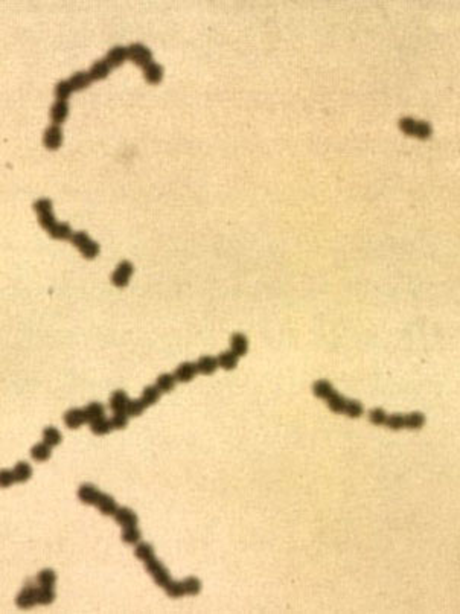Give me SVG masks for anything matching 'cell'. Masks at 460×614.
I'll use <instances>...</instances> for the list:
<instances>
[{"mask_svg": "<svg viewBox=\"0 0 460 614\" xmlns=\"http://www.w3.org/2000/svg\"><path fill=\"white\" fill-rule=\"evenodd\" d=\"M72 86L69 81H59L55 86V95H57L58 101H67L70 93H72Z\"/></svg>", "mask_w": 460, "mask_h": 614, "instance_id": "8d00e7d4", "label": "cell"}, {"mask_svg": "<svg viewBox=\"0 0 460 614\" xmlns=\"http://www.w3.org/2000/svg\"><path fill=\"white\" fill-rule=\"evenodd\" d=\"M197 368H198V373L212 375L218 369V360H217V357H212V355H203L198 358Z\"/></svg>", "mask_w": 460, "mask_h": 614, "instance_id": "ac0fdd59", "label": "cell"}, {"mask_svg": "<svg viewBox=\"0 0 460 614\" xmlns=\"http://www.w3.org/2000/svg\"><path fill=\"white\" fill-rule=\"evenodd\" d=\"M165 590H166V593H168V596H171V598H181L183 595H184V588H183V582H175V581H171L166 587H165Z\"/></svg>", "mask_w": 460, "mask_h": 614, "instance_id": "b9f144b4", "label": "cell"}, {"mask_svg": "<svg viewBox=\"0 0 460 614\" xmlns=\"http://www.w3.org/2000/svg\"><path fill=\"white\" fill-rule=\"evenodd\" d=\"M70 241L86 259H95L99 255V244L92 241L86 232H73Z\"/></svg>", "mask_w": 460, "mask_h": 614, "instance_id": "277c9868", "label": "cell"}, {"mask_svg": "<svg viewBox=\"0 0 460 614\" xmlns=\"http://www.w3.org/2000/svg\"><path fill=\"white\" fill-rule=\"evenodd\" d=\"M143 76L147 79V82L150 84H159L163 78V67L157 62H150L145 69H143Z\"/></svg>", "mask_w": 460, "mask_h": 614, "instance_id": "5bb4252c", "label": "cell"}, {"mask_svg": "<svg viewBox=\"0 0 460 614\" xmlns=\"http://www.w3.org/2000/svg\"><path fill=\"white\" fill-rule=\"evenodd\" d=\"M134 555H136L137 559H140V561L145 562V561H148L150 558L154 556V549H153V546L148 544V543H140V544L136 547Z\"/></svg>", "mask_w": 460, "mask_h": 614, "instance_id": "e575fe53", "label": "cell"}, {"mask_svg": "<svg viewBox=\"0 0 460 614\" xmlns=\"http://www.w3.org/2000/svg\"><path fill=\"white\" fill-rule=\"evenodd\" d=\"M400 130L403 131L404 134H407L410 137L421 139V140L430 139L431 133H433V128H431L430 123L421 122V121H416L413 118H403L400 121Z\"/></svg>", "mask_w": 460, "mask_h": 614, "instance_id": "3957f363", "label": "cell"}, {"mask_svg": "<svg viewBox=\"0 0 460 614\" xmlns=\"http://www.w3.org/2000/svg\"><path fill=\"white\" fill-rule=\"evenodd\" d=\"M177 383H178V381H177V378H175L174 373H162V375H159L157 379H156V386H157L162 392H171L174 387H175Z\"/></svg>", "mask_w": 460, "mask_h": 614, "instance_id": "83f0119b", "label": "cell"}, {"mask_svg": "<svg viewBox=\"0 0 460 614\" xmlns=\"http://www.w3.org/2000/svg\"><path fill=\"white\" fill-rule=\"evenodd\" d=\"M12 471H14V476H15V482H20V483L28 482L31 479V476H32V468H31V465L28 462H18L14 467Z\"/></svg>", "mask_w": 460, "mask_h": 614, "instance_id": "484cf974", "label": "cell"}, {"mask_svg": "<svg viewBox=\"0 0 460 614\" xmlns=\"http://www.w3.org/2000/svg\"><path fill=\"white\" fill-rule=\"evenodd\" d=\"M181 582H183L184 595L195 596V595H198V593L201 591V582H200V579H197V578H194V576H189V578H186V579L181 581Z\"/></svg>", "mask_w": 460, "mask_h": 614, "instance_id": "d6a6232c", "label": "cell"}, {"mask_svg": "<svg viewBox=\"0 0 460 614\" xmlns=\"http://www.w3.org/2000/svg\"><path fill=\"white\" fill-rule=\"evenodd\" d=\"M69 116V104L67 101H57L51 109V119L55 125L62 123Z\"/></svg>", "mask_w": 460, "mask_h": 614, "instance_id": "2e32d148", "label": "cell"}, {"mask_svg": "<svg viewBox=\"0 0 460 614\" xmlns=\"http://www.w3.org/2000/svg\"><path fill=\"white\" fill-rule=\"evenodd\" d=\"M110 70H112V67H110L109 62L106 60H99V61L93 62V66H92L89 73H90L92 79H104L106 76H109Z\"/></svg>", "mask_w": 460, "mask_h": 614, "instance_id": "cb8c5ba5", "label": "cell"}, {"mask_svg": "<svg viewBox=\"0 0 460 614\" xmlns=\"http://www.w3.org/2000/svg\"><path fill=\"white\" fill-rule=\"evenodd\" d=\"M92 76H90V73L89 72H76V73H73L72 76H70V79H69V82H70V86H72V89L73 90H82V89H87L90 84H92Z\"/></svg>", "mask_w": 460, "mask_h": 614, "instance_id": "d6986e66", "label": "cell"}, {"mask_svg": "<svg viewBox=\"0 0 460 614\" xmlns=\"http://www.w3.org/2000/svg\"><path fill=\"white\" fill-rule=\"evenodd\" d=\"M61 439H62V436H61V433H59V430H58L57 427H46L45 430H43V442L45 443H48L49 447H57V445H59V442H61Z\"/></svg>", "mask_w": 460, "mask_h": 614, "instance_id": "f1b7e54d", "label": "cell"}, {"mask_svg": "<svg viewBox=\"0 0 460 614\" xmlns=\"http://www.w3.org/2000/svg\"><path fill=\"white\" fill-rule=\"evenodd\" d=\"M160 395H162V390L154 384V386H148V387L143 389L140 399L147 404V407H150V406L156 404L160 399Z\"/></svg>", "mask_w": 460, "mask_h": 614, "instance_id": "d4e9b609", "label": "cell"}, {"mask_svg": "<svg viewBox=\"0 0 460 614\" xmlns=\"http://www.w3.org/2000/svg\"><path fill=\"white\" fill-rule=\"evenodd\" d=\"M49 235H51V238H54V240L66 241V240H70V238H72L73 232H72V229H70V226H69L67 223H57V226L49 232Z\"/></svg>", "mask_w": 460, "mask_h": 614, "instance_id": "4316f807", "label": "cell"}, {"mask_svg": "<svg viewBox=\"0 0 460 614\" xmlns=\"http://www.w3.org/2000/svg\"><path fill=\"white\" fill-rule=\"evenodd\" d=\"M34 210L37 215L51 214L52 212V201L49 198H40L34 203Z\"/></svg>", "mask_w": 460, "mask_h": 614, "instance_id": "f35d334b", "label": "cell"}, {"mask_svg": "<svg viewBox=\"0 0 460 614\" xmlns=\"http://www.w3.org/2000/svg\"><path fill=\"white\" fill-rule=\"evenodd\" d=\"M230 349H232L238 357L245 355L247 351H248V340H247V337H245L244 334H241V332H235V334L230 337Z\"/></svg>", "mask_w": 460, "mask_h": 614, "instance_id": "4fadbf2b", "label": "cell"}, {"mask_svg": "<svg viewBox=\"0 0 460 614\" xmlns=\"http://www.w3.org/2000/svg\"><path fill=\"white\" fill-rule=\"evenodd\" d=\"M145 409H147V404L142 399H133V401L130 399L128 407H127V415L128 416H139V415H142L145 412Z\"/></svg>", "mask_w": 460, "mask_h": 614, "instance_id": "d590c367", "label": "cell"}, {"mask_svg": "<svg viewBox=\"0 0 460 614\" xmlns=\"http://www.w3.org/2000/svg\"><path fill=\"white\" fill-rule=\"evenodd\" d=\"M153 579H154V582L157 584V585H160V587H166L170 582H171V576H170V571L165 568V567H162V568H159L157 571H154L153 575Z\"/></svg>", "mask_w": 460, "mask_h": 614, "instance_id": "74e56055", "label": "cell"}, {"mask_svg": "<svg viewBox=\"0 0 460 614\" xmlns=\"http://www.w3.org/2000/svg\"><path fill=\"white\" fill-rule=\"evenodd\" d=\"M55 581H57V575H55V571L51 570V568H45V570H41V571L37 575V582H38L40 585L54 587V585H55Z\"/></svg>", "mask_w": 460, "mask_h": 614, "instance_id": "836d02e7", "label": "cell"}, {"mask_svg": "<svg viewBox=\"0 0 460 614\" xmlns=\"http://www.w3.org/2000/svg\"><path fill=\"white\" fill-rule=\"evenodd\" d=\"M133 271H134V267H133L131 262H128V261L119 262L117 267L115 268V271H113V274H112V282H113V285L117 287V288L127 287L128 282H130V279H131V276H133Z\"/></svg>", "mask_w": 460, "mask_h": 614, "instance_id": "8992f818", "label": "cell"}, {"mask_svg": "<svg viewBox=\"0 0 460 614\" xmlns=\"http://www.w3.org/2000/svg\"><path fill=\"white\" fill-rule=\"evenodd\" d=\"M62 143V131L58 125H51L43 134V145L48 150L55 151Z\"/></svg>", "mask_w": 460, "mask_h": 614, "instance_id": "9c48e42d", "label": "cell"}, {"mask_svg": "<svg viewBox=\"0 0 460 614\" xmlns=\"http://www.w3.org/2000/svg\"><path fill=\"white\" fill-rule=\"evenodd\" d=\"M140 537H142V534H140V531H139L136 526L123 527V532H122V540H123V543H127V544H137V543L140 541Z\"/></svg>", "mask_w": 460, "mask_h": 614, "instance_id": "1f68e13d", "label": "cell"}, {"mask_svg": "<svg viewBox=\"0 0 460 614\" xmlns=\"http://www.w3.org/2000/svg\"><path fill=\"white\" fill-rule=\"evenodd\" d=\"M64 424L66 427L75 430L79 429L81 426H84L87 422V415L84 409H70L64 413Z\"/></svg>", "mask_w": 460, "mask_h": 614, "instance_id": "ba28073f", "label": "cell"}, {"mask_svg": "<svg viewBox=\"0 0 460 614\" xmlns=\"http://www.w3.org/2000/svg\"><path fill=\"white\" fill-rule=\"evenodd\" d=\"M217 360H218V366H220V368L226 369V370H232V369H235L238 366L239 357H238L232 349H229V351L221 352V354L217 357Z\"/></svg>", "mask_w": 460, "mask_h": 614, "instance_id": "603a6c76", "label": "cell"}, {"mask_svg": "<svg viewBox=\"0 0 460 614\" xmlns=\"http://www.w3.org/2000/svg\"><path fill=\"white\" fill-rule=\"evenodd\" d=\"M312 393L323 399L328 406V409L334 413L339 415H346L347 418H360L364 413V407L360 401L357 399H347L345 396H342L334 386L328 381V379H317L312 384Z\"/></svg>", "mask_w": 460, "mask_h": 614, "instance_id": "6da1fadb", "label": "cell"}, {"mask_svg": "<svg viewBox=\"0 0 460 614\" xmlns=\"http://www.w3.org/2000/svg\"><path fill=\"white\" fill-rule=\"evenodd\" d=\"M370 424L390 430H421L425 426V415L421 412L387 415L383 409H372L367 415Z\"/></svg>", "mask_w": 460, "mask_h": 614, "instance_id": "7a4b0ae2", "label": "cell"}, {"mask_svg": "<svg viewBox=\"0 0 460 614\" xmlns=\"http://www.w3.org/2000/svg\"><path fill=\"white\" fill-rule=\"evenodd\" d=\"M197 373H198L197 363H191V362L181 363L178 368L175 369V372H174V375H175V378H177L178 383H189Z\"/></svg>", "mask_w": 460, "mask_h": 614, "instance_id": "30bf717a", "label": "cell"}, {"mask_svg": "<svg viewBox=\"0 0 460 614\" xmlns=\"http://www.w3.org/2000/svg\"><path fill=\"white\" fill-rule=\"evenodd\" d=\"M130 398L123 390H116L115 393L110 398V409L113 410V413H119V412H127Z\"/></svg>", "mask_w": 460, "mask_h": 614, "instance_id": "e0dca14e", "label": "cell"}, {"mask_svg": "<svg viewBox=\"0 0 460 614\" xmlns=\"http://www.w3.org/2000/svg\"><path fill=\"white\" fill-rule=\"evenodd\" d=\"M128 60H131L137 66L145 69L150 62H153V52L147 46H143L140 43H134V45L128 46Z\"/></svg>", "mask_w": 460, "mask_h": 614, "instance_id": "5b68a950", "label": "cell"}, {"mask_svg": "<svg viewBox=\"0 0 460 614\" xmlns=\"http://www.w3.org/2000/svg\"><path fill=\"white\" fill-rule=\"evenodd\" d=\"M106 61L110 64V67H117L120 66L125 60H128V48L123 46H115L113 49H110L107 52V57L104 58Z\"/></svg>", "mask_w": 460, "mask_h": 614, "instance_id": "7c38bea8", "label": "cell"}, {"mask_svg": "<svg viewBox=\"0 0 460 614\" xmlns=\"http://www.w3.org/2000/svg\"><path fill=\"white\" fill-rule=\"evenodd\" d=\"M115 518L122 527H130V526H136L137 524V515L128 507L117 509L115 514Z\"/></svg>", "mask_w": 460, "mask_h": 614, "instance_id": "9a60e30c", "label": "cell"}, {"mask_svg": "<svg viewBox=\"0 0 460 614\" xmlns=\"http://www.w3.org/2000/svg\"><path fill=\"white\" fill-rule=\"evenodd\" d=\"M55 599V591L54 587H46V585H40L38 591H37V601L41 605H49L52 604Z\"/></svg>", "mask_w": 460, "mask_h": 614, "instance_id": "4dcf8cb0", "label": "cell"}, {"mask_svg": "<svg viewBox=\"0 0 460 614\" xmlns=\"http://www.w3.org/2000/svg\"><path fill=\"white\" fill-rule=\"evenodd\" d=\"M96 506H98V509H99L104 515H115L116 511L119 509L117 504H116V500L112 495H109V494H101V497H99Z\"/></svg>", "mask_w": 460, "mask_h": 614, "instance_id": "ffe728a7", "label": "cell"}, {"mask_svg": "<svg viewBox=\"0 0 460 614\" xmlns=\"http://www.w3.org/2000/svg\"><path fill=\"white\" fill-rule=\"evenodd\" d=\"M101 494H102V492L99 491L98 488H95L93 485H89V483H87V485H81V486H79V490H78V498H79L82 503H86V504H95V506H96V503H98Z\"/></svg>", "mask_w": 460, "mask_h": 614, "instance_id": "8fae6325", "label": "cell"}, {"mask_svg": "<svg viewBox=\"0 0 460 614\" xmlns=\"http://www.w3.org/2000/svg\"><path fill=\"white\" fill-rule=\"evenodd\" d=\"M110 421H112V426L115 430H122L128 426V415H127V412H119L110 418Z\"/></svg>", "mask_w": 460, "mask_h": 614, "instance_id": "ab89813d", "label": "cell"}, {"mask_svg": "<svg viewBox=\"0 0 460 614\" xmlns=\"http://www.w3.org/2000/svg\"><path fill=\"white\" fill-rule=\"evenodd\" d=\"M37 591H38V588H37L34 584L28 582V584L23 587V590L18 593L17 599H15L17 607H18V608H23V610H29V608H32L35 604H38V601H37Z\"/></svg>", "mask_w": 460, "mask_h": 614, "instance_id": "52a82bcc", "label": "cell"}, {"mask_svg": "<svg viewBox=\"0 0 460 614\" xmlns=\"http://www.w3.org/2000/svg\"><path fill=\"white\" fill-rule=\"evenodd\" d=\"M12 483H15L14 471H11V470H3V471L0 473V485H2L3 488H9Z\"/></svg>", "mask_w": 460, "mask_h": 614, "instance_id": "7bdbcfd3", "label": "cell"}, {"mask_svg": "<svg viewBox=\"0 0 460 614\" xmlns=\"http://www.w3.org/2000/svg\"><path fill=\"white\" fill-rule=\"evenodd\" d=\"M38 223H40V226H41L45 230H48V232H51V230L57 226V220H55V217H54L52 212H51V214L38 215Z\"/></svg>", "mask_w": 460, "mask_h": 614, "instance_id": "60d3db41", "label": "cell"}, {"mask_svg": "<svg viewBox=\"0 0 460 614\" xmlns=\"http://www.w3.org/2000/svg\"><path fill=\"white\" fill-rule=\"evenodd\" d=\"M90 430H92L93 434H96V436H104V434H107V433H110V431L113 430V426H112V421H110V419L101 418V419H98V421H95V422L90 424Z\"/></svg>", "mask_w": 460, "mask_h": 614, "instance_id": "f546056e", "label": "cell"}, {"mask_svg": "<svg viewBox=\"0 0 460 614\" xmlns=\"http://www.w3.org/2000/svg\"><path fill=\"white\" fill-rule=\"evenodd\" d=\"M51 450H52V447H49L48 443L41 442V443H37V445H34L31 448V456H32V459L35 462H46L51 457V454H52Z\"/></svg>", "mask_w": 460, "mask_h": 614, "instance_id": "7402d4cb", "label": "cell"}, {"mask_svg": "<svg viewBox=\"0 0 460 614\" xmlns=\"http://www.w3.org/2000/svg\"><path fill=\"white\" fill-rule=\"evenodd\" d=\"M86 415H87V422L92 424L101 418H106V409L101 403H90L86 409Z\"/></svg>", "mask_w": 460, "mask_h": 614, "instance_id": "44dd1931", "label": "cell"}]
</instances>
